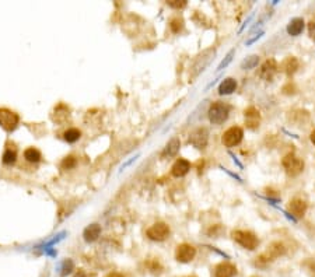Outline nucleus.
Here are the masks:
<instances>
[{
	"label": "nucleus",
	"mask_w": 315,
	"mask_h": 277,
	"mask_svg": "<svg viewBox=\"0 0 315 277\" xmlns=\"http://www.w3.org/2000/svg\"><path fill=\"white\" fill-rule=\"evenodd\" d=\"M229 113H230L229 105L221 103L213 104L209 109L210 122L214 123V125H220V123L226 122L227 118H229Z\"/></svg>",
	"instance_id": "f257e3e1"
},
{
	"label": "nucleus",
	"mask_w": 315,
	"mask_h": 277,
	"mask_svg": "<svg viewBox=\"0 0 315 277\" xmlns=\"http://www.w3.org/2000/svg\"><path fill=\"white\" fill-rule=\"evenodd\" d=\"M231 235H232L235 242H238V244H240L242 248H245V249L253 251V249L258 246V238L253 235L252 233H250V231L238 230V231H234Z\"/></svg>",
	"instance_id": "f03ea898"
},
{
	"label": "nucleus",
	"mask_w": 315,
	"mask_h": 277,
	"mask_svg": "<svg viewBox=\"0 0 315 277\" xmlns=\"http://www.w3.org/2000/svg\"><path fill=\"white\" fill-rule=\"evenodd\" d=\"M19 122H20V118L17 113L7 109V108H0V126L4 130H7V132L14 130Z\"/></svg>",
	"instance_id": "7ed1b4c3"
},
{
	"label": "nucleus",
	"mask_w": 315,
	"mask_h": 277,
	"mask_svg": "<svg viewBox=\"0 0 315 277\" xmlns=\"http://www.w3.org/2000/svg\"><path fill=\"white\" fill-rule=\"evenodd\" d=\"M283 167L286 168V172L292 176L301 174L304 170V163L294 154H287L283 158Z\"/></svg>",
	"instance_id": "20e7f679"
},
{
	"label": "nucleus",
	"mask_w": 315,
	"mask_h": 277,
	"mask_svg": "<svg viewBox=\"0 0 315 277\" xmlns=\"http://www.w3.org/2000/svg\"><path fill=\"white\" fill-rule=\"evenodd\" d=\"M242 136H244V132H242L241 128L232 126V128H230L229 130H226L224 134H223V144L226 147H234V146H237V144L241 142Z\"/></svg>",
	"instance_id": "39448f33"
},
{
	"label": "nucleus",
	"mask_w": 315,
	"mask_h": 277,
	"mask_svg": "<svg viewBox=\"0 0 315 277\" xmlns=\"http://www.w3.org/2000/svg\"><path fill=\"white\" fill-rule=\"evenodd\" d=\"M169 235V228L164 223H156L147 230V236L153 241H164Z\"/></svg>",
	"instance_id": "423d86ee"
},
{
	"label": "nucleus",
	"mask_w": 315,
	"mask_h": 277,
	"mask_svg": "<svg viewBox=\"0 0 315 277\" xmlns=\"http://www.w3.org/2000/svg\"><path fill=\"white\" fill-rule=\"evenodd\" d=\"M196 255V249L189 244H182L177 248V252H175V257L177 260L181 263H188L190 262Z\"/></svg>",
	"instance_id": "0eeeda50"
},
{
	"label": "nucleus",
	"mask_w": 315,
	"mask_h": 277,
	"mask_svg": "<svg viewBox=\"0 0 315 277\" xmlns=\"http://www.w3.org/2000/svg\"><path fill=\"white\" fill-rule=\"evenodd\" d=\"M208 140H209V133L203 128L195 130L193 133L190 134V137H189V143L193 144L196 149H205L206 144H208Z\"/></svg>",
	"instance_id": "6e6552de"
},
{
	"label": "nucleus",
	"mask_w": 315,
	"mask_h": 277,
	"mask_svg": "<svg viewBox=\"0 0 315 277\" xmlns=\"http://www.w3.org/2000/svg\"><path fill=\"white\" fill-rule=\"evenodd\" d=\"M277 72V63L274 59H268L259 69V76L263 80H272L273 76Z\"/></svg>",
	"instance_id": "1a4fd4ad"
},
{
	"label": "nucleus",
	"mask_w": 315,
	"mask_h": 277,
	"mask_svg": "<svg viewBox=\"0 0 315 277\" xmlns=\"http://www.w3.org/2000/svg\"><path fill=\"white\" fill-rule=\"evenodd\" d=\"M235 275H237V269L229 262H223L214 270V276L216 277H234Z\"/></svg>",
	"instance_id": "9d476101"
},
{
	"label": "nucleus",
	"mask_w": 315,
	"mask_h": 277,
	"mask_svg": "<svg viewBox=\"0 0 315 277\" xmlns=\"http://www.w3.org/2000/svg\"><path fill=\"white\" fill-rule=\"evenodd\" d=\"M189 170H190V165L187 160H182V158H179L175 161V164L172 165V168H171V174L174 175V176H177V178H181V176H184V175H187L189 172Z\"/></svg>",
	"instance_id": "9b49d317"
},
{
	"label": "nucleus",
	"mask_w": 315,
	"mask_h": 277,
	"mask_svg": "<svg viewBox=\"0 0 315 277\" xmlns=\"http://www.w3.org/2000/svg\"><path fill=\"white\" fill-rule=\"evenodd\" d=\"M289 209L292 212V214L297 218L303 217L305 214V210H307V203H305L303 199H293L289 205Z\"/></svg>",
	"instance_id": "f8f14e48"
},
{
	"label": "nucleus",
	"mask_w": 315,
	"mask_h": 277,
	"mask_svg": "<svg viewBox=\"0 0 315 277\" xmlns=\"http://www.w3.org/2000/svg\"><path fill=\"white\" fill-rule=\"evenodd\" d=\"M245 125L250 129H256L259 126V112L253 107L245 111Z\"/></svg>",
	"instance_id": "ddd939ff"
},
{
	"label": "nucleus",
	"mask_w": 315,
	"mask_h": 277,
	"mask_svg": "<svg viewBox=\"0 0 315 277\" xmlns=\"http://www.w3.org/2000/svg\"><path fill=\"white\" fill-rule=\"evenodd\" d=\"M101 234V227L98 224H91L84 230L83 236L85 242H94L95 239Z\"/></svg>",
	"instance_id": "4468645a"
},
{
	"label": "nucleus",
	"mask_w": 315,
	"mask_h": 277,
	"mask_svg": "<svg viewBox=\"0 0 315 277\" xmlns=\"http://www.w3.org/2000/svg\"><path fill=\"white\" fill-rule=\"evenodd\" d=\"M303 30H304V20L303 19H294L287 25V32L290 35H293V37L300 35L303 32Z\"/></svg>",
	"instance_id": "2eb2a0df"
},
{
	"label": "nucleus",
	"mask_w": 315,
	"mask_h": 277,
	"mask_svg": "<svg viewBox=\"0 0 315 277\" xmlns=\"http://www.w3.org/2000/svg\"><path fill=\"white\" fill-rule=\"evenodd\" d=\"M179 146H181V143H179V140L177 139V137H174L172 140H169L167 146H166V149H164L163 154H161V155H163V158L174 157L175 154L178 153Z\"/></svg>",
	"instance_id": "dca6fc26"
},
{
	"label": "nucleus",
	"mask_w": 315,
	"mask_h": 277,
	"mask_svg": "<svg viewBox=\"0 0 315 277\" xmlns=\"http://www.w3.org/2000/svg\"><path fill=\"white\" fill-rule=\"evenodd\" d=\"M235 88H237L235 80L234 79H226L220 84V87H219V94L220 95H227V94H231V92L235 91Z\"/></svg>",
	"instance_id": "f3484780"
},
{
	"label": "nucleus",
	"mask_w": 315,
	"mask_h": 277,
	"mask_svg": "<svg viewBox=\"0 0 315 277\" xmlns=\"http://www.w3.org/2000/svg\"><path fill=\"white\" fill-rule=\"evenodd\" d=\"M24 157H25V160L27 161H30V163H38L40 160H41V153L37 150V149H27L25 151H24Z\"/></svg>",
	"instance_id": "a211bd4d"
},
{
	"label": "nucleus",
	"mask_w": 315,
	"mask_h": 277,
	"mask_svg": "<svg viewBox=\"0 0 315 277\" xmlns=\"http://www.w3.org/2000/svg\"><path fill=\"white\" fill-rule=\"evenodd\" d=\"M283 69L284 72L287 73L289 76H292V74L298 69V61H297L295 58H289L287 61L284 62Z\"/></svg>",
	"instance_id": "6ab92c4d"
},
{
	"label": "nucleus",
	"mask_w": 315,
	"mask_h": 277,
	"mask_svg": "<svg viewBox=\"0 0 315 277\" xmlns=\"http://www.w3.org/2000/svg\"><path fill=\"white\" fill-rule=\"evenodd\" d=\"M80 130H77V129H69L67 132H64V140L67 142V143H74V142H77L79 139H80Z\"/></svg>",
	"instance_id": "aec40b11"
},
{
	"label": "nucleus",
	"mask_w": 315,
	"mask_h": 277,
	"mask_svg": "<svg viewBox=\"0 0 315 277\" xmlns=\"http://www.w3.org/2000/svg\"><path fill=\"white\" fill-rule=\"evenodd\" d=\"M258 62H259V56L253 55V56H250V58H247L245 61L242 62L241 67L244 70H250V69H253L258 64Z\"/></svg>",
	"instance_id": "412c9836"
},
{
	"label": "nucleus",
	"mask_w": 315,
	"mask_h": 277,
	"mask_svg": "<svg viewBox=\"0 0 315 277\" xmlns=\"http://www.w3.org/2000/svg\"><path fill=\"white\" fill-rule=\"evenodd\" d=\"M73 267H74L73 262H72L70 259H66V260H63L62 265H61V267H59V270H61V272H59V273H61V276L64 277V276H67L69 273H72Z\"/></svg>",
	"instance_id": "4be33fe9"
},
{
	"label": "nucleus",
	"mask_w": 315,
	"mask_h": 277,
	"mask_svg": "<svg viewBox=\"0 0 315 277\" xmlns=\"http://www.w3.org/2000/svg\"><path fill=\"white\" fill-rule=\"evenodd\" d=\"M16 160H17V153H16V150L7 149V150L3 153V163H4V164H14Z\"/></svg>",
	"instance_id": "5701e85b"
},
{
	"label": "nucleus",
	"mask_w": 315,
	"mask_h": 277,
	"mask_svg": "<svg viewBox=\"0 0 315 277\" xmlns=\"http://www.w3.org/2000/svg\"><path fill=\"white\" fill-rule=\"evenodd\" d=\"M169 27H171V30L174 31V32H179V31L182 30V27H184V21L181 20V19H174V20L171 21Z\"/></svg>",
	"instance_id": "b1692460"
},
{
	"label": "nucleus",
	"mask_w": 315,
	"mask_h": 277,
	"mask_svg": "<svg viewBox=\"0 0 315 277\" xmlns=\"http://www.w3.org/2000/svg\"><path fill=\"white\" fill-rule=\"evenodd\" d=\"M74 165H76V158L74 157H66L63 160L62 168L63 170H70V168H73Z\"/></svg>",
	"instance_id": "393cba45"
},
{
	"label": "nucleus",
	"mask_w": 315,
	"mask_h": 277,
	"mask_svg": "<svg viewBox=\"0 0 315 277\" xmlns=\"http://www.w3.org/2000/svg\"><path fill=\"white\" fill-rule=\"evenodd\" d=\"M232 56H234V49L229 52V55L226 56V59H224V61L221 62L220 64H219V67H217V72H220V70H223L224 67H227V64H229V63L232 61Z\"/></svg>",
	"instance_id": "a878e982"
},
{
	"label": "nucleus",
	"mask_w": 315,
	"mask_h": 277,
	"mask_svg": "<svg viewBox=\"0 0 315 277\" xmlns=\"http://www.w3.org/2000/svg\"><path fill=\"white\" fill-rule=\"evenodd\" d=\"M168 6L174 7V9H182L187 6V1L185 0H169L168 1Z\"/></svg>",
	"instance_id": "bb28decb"
},
{
	"label": "nucleus",
	"mask_w": 315,
	"mask_h": 277,
	"mask_svg": "<svg viewBox=\"0 0 315 277\" xmlns=\"http://www.w3.org/2000/svg\"><path fill=\"white\" fill-rule=\"evenodd\" d=\"M308 30H310V35H311V38L315 40V20H313L310 22V25H308Z\"/></svg>",
	"instance_id": "cd10ccee"
},
{
	"label": "nucleus",
	"mask_w": 315,
	"mask_h": 277,
	"mask_svg": "<svg viewBox=\"0 0 315 277\" xmlns=\"http://www.w3.org/2000/svg\"><path fill=\"white\" fill-rule=\"evenodd\" d=\"M105 277H124L121 273H109V275H106Z\"/></svg>",
	"instance_id": "c85d7f7f"
},
{
	"label": "nucleus",
	"mask_w": 315,
	"mask_h": 277,
	"mask_svg": "<svg viewBox=\"0 0 315 277\" xmlns=\"http://www.w3.org/2000/svg\"><path fill=\"white\" fill-rule=\"evenodd\" d=\"M74 277H90V276H88V275H85L84 272H80V273H77Z\"/></svg>",
	"instance_id": "c756f323"
},
{
	"label": "nucleus",
	"mask_w": 315,
	"mask_h": 277,
	"mask_svg": "<svg viewBox=\"0 0 315 277\" xmlns=\"http://www.w3.org/2000/svg\"><path fill=\"white\" fill-rule=\"evenodd\" d=\"M311 142L315 144V130L313 132V133H311Z\"/></svg>",
	"instance_id": "7c9ffc66"
}]
</instances>
